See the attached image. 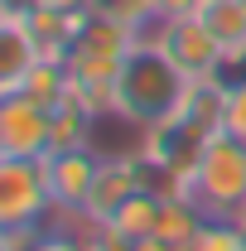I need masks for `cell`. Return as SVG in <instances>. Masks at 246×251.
<instances>
[{
	"label": "cell",
	"mask_w": 246,
	"mask_h": 251,
	"mask_svg": "<svg viewBox=\"0 0 246 251\" xmlns=\"http://www.w3.org/2000/svg\"><path fill=\"white\" fill-rule=\"evenodd\" d=\"M184 87H188V77L169 63V53L159 44H135L125 53L121 73H116V121L150 130L164 116H174Z\"/></svg>",
	"instance_id": "obj_1"
},
{
	"label": "cell",
	"mask_w": 246,
	"mask_h": 251,
	"mask_svg": "<svg viewBox=\"0 0 246 251\" xmlns=\"http://www.w3.org/2000/svg\"><path fill=\"white\" fill-rule=\"evenodd\" d=\"M188 193L203 203L208 218H242L246 213V140L237 135H213L198 159Z\"/></svg>",
	"instance_id": "obj_2"
},
{
	"label": "cell",
	"mask_w": 246,
	"mask_h": 251,
	"mask_svg": "<svg viewBox=\"0 0 246 251\" xmlns=\"http://www.w3.org/2000/svg\"><path fill=\"white\" fill-rule=\"evenodd\" d=\"M140 44V29H130L121 20H106L87 10V25L77 34V44L68 49V73H73V87H111L116 73H121L125 53Z\"/></svg>",
	"instance_id": "obj_3"
},
{
	"label": "cell",
	"mask_w": 246,
	"mask_h": 251,
	"mask_svg": "<svg viewBox=\"0 0 246 251\" xmlns=\"http://www.w3.org/2000/svg\"><path fill=\"white\" fill-rule=\"evenodd\" d=\"M58 218L44 159H0V227H44Z\"/></svg>",
	"instance_id": "obj_4"
},
{
	"label": "cell",
	"mask_w": 246,
	"mask_h": 251,
	"mask_svg": "<svg viewBox=\"0 0 246 251\" xmlns=\"http://www.w3.org/2000/svg\"><path fill=\"white\" fill-rule=\"evenodd\" d=\"M208 140H213V135H208L198 121H188V116L174 111V116H164L159 126L140 130L135 145H140V150H145V155H150L154 164H159V169H164V174L188 193V179H193L198 159H203V150H208Z\"/></svg>",
	"instance_id": "obj_5"
},
{
	"label": "cell",
	"mask_w": 246,
	"mask_h": 251,
	"mask_svg": "<svg viewBox=\"0 0 246 251\" xmlns=\"http://www.w3.org/2000/svg\"><path fill=\"white\" fill-rule=\"evenodd\" d=\"M53 111L25 92L0 97V159H49Z\"/></svg>",
	"instance_id": "obj_6"
},
{
	"label": "cell",
	"mask_w": 246,
	"mask_h": 251,
	"mask_svg": "<svg viewBox=\"0 0 246 251\" xmlns=\"http://www.w3.org/2000/svg\"><path fill=\"white\" fill-rule=\"evenodd\" d=\"M154 44L169 53V63L184 77H217V73H227V49H222V39L198 15H188V20H159Z\"/></svg>",
	"instance_id": "obj_7"
},
{
	"label": "cell",
	"mask_w": 246,
	"mask_h": 251,
	"mask_svg": "<svg viewBox=\"0 0 246 251\" xmlns=\"http://www.w3.org/2000/svg\"><path fill=\"white\" fill-rule=\"evenodd\" d=\"M135 193H145L140 188V174H135V145L130 150H116V155H101L97 184L87 193V203H82V222L87 227H106Z\"/></svg>",
	"instance_id": "obj_8"
},
{
	"label": "cell",
	"mask_w": 246,
	"mask_h": 251,
	"mask_svg": "<svg viewBox=\"0 0 246 251\" xmlns=\"http://www.w3.org/2000/svg\"><path fill=\"white\" fill-rule=\"evenodd\" d=\"M49 169V188H53V203H58L63 218L82 222V203L97 184V169H101V150L97 145H82V150H53L44 159Z\"/></svg>",
	"instance_id": "obj_9"
},
{
	"label": "cell",
	"mask_w": 246,
	"mask_h": 251,
	"mask_svg": "<svg viewBox=\"0 0 246 251\" xmlns=\"http://www.w3.org/2000/svg\"><path fill=\"white\" fill-rule=\"evenodd\" d=\"M20 25L29 29L39 58H58V63H63V58H68V49L77 44L82 25H87V10H53V5H34Z\"/></svg>",
	"instance_id": "obj_10"
},
{
	"label": "cell",
	"mask_w": 246,
	"mask_h": 251,
	"mask_svg": "<svg viewBox=\"0 0 246 251\" xmlns=\"http://www.w3.org/2000/svg\"><path fill=\"white\" fill-rule=\"evenodd\" d=\"M34 63H39V49H34L29 29L20 20H0V97L20 92Z\"/></svg>",
	"instance_id": "obj_11"
},
{
	"label": "cell",
	"mask_w": 246,
	"mask_h": 251,
	"mask_svg": "<svg viewBox=\"0 0 246 251\" xmlns=\"http://www.w3.org/2000/svg\"><path fill=\"white\" fill-rule=\"evenodd\" d=\"M203 203L193 193H164L159 198V218H154V237H164L169 247H193V237L203 232Z\"/></svg>",
	"instance_id": "obj_12"
},
{
	"label": "cell",
	"mask_w": 246,
	"mask_h": 251,
	"mask_svg": "<svg viewBox=\"0 0 246 251\" xmlns=\"http://www.w3.org/2000/svg\"><path fill=\"white\" fill-rule=\"evenodd\" d=\"M198 20L222 39L227 63L237 58V53H246V0H203Z\"/></svg>",
	"instance_id": "obj_13"
},
{
	"label": "cell",
	"mask_w": 246,
	"mask_h": 251,
	"mask_svg": "<svg viewBox=\"0 0 246 251\" xmlns=\"http://www.w3.org/2000/svg\"><path fill=\"white\" fill-rule=\"evenodd\" d=\"M154 218H159V198H154V193H135V198H130V203H125L106 227H116L121 237L140 242V237H154Z\"/></svg>",
	"instance_id": "obj_14"
},
{
	"label": "cell",
	"mask_w": 246,
	"mask_h": 251,
	"mask_svg": "<svg viewBox=\"0 0 246 251\" xmlns=\"http://www.w3.org/2000/svg\"><path fill=\"white\" fill-rule=\"evenodd\" d=\"M193 251H246L242 218H208L203 232L193 237Z\"/></svg>",
	"instance_id": "obj_15"
},
{
	"label": "cell",
	"mask_w": 246,
	"mask_h": 251,
	"mask_svg": "<svg viewBox=\"0 0 246 251\" xmlns=\"http://www.w3.org/2000/svg\"><path fill=\"white\" fill-rule=\"evenodd\" d=\"M222 130L246 140V77H227V121H222Z\"/></svg>",
	"instance_id": "obj_16"
},
{
	"label": "cell",
	"mask_w": 246,
	"mask_h": 251,
	"mask_svg": "<svg viewBox=\"0 0 246 251\" xmlns=\"http://www.w3.org/2000/svg\"><path fill=\"white\" fill-rule=\"evenodd\" d=\"M87 251H135V242L116 227H87Z\"/></svg>",
	"instance_id": "obj_17"
},
{
	"label": "cell",
	"mask_w": 246,
	"mask_h": 251,
	"mask_svg": "<svg viewBox=\"0 0 246 251\" xmlns=\"http://www.w3.org/2000/svg\"><path fill=\"white\" fill-rule=\"evenodd\" d=\"M198 10H203V0H154V15L159 20H188Z\"/></svg>",
	"instance_id": "obj_18"
},
{
	"label": "cell",
	"mask_w": 246,
	"mask_h": 251,
	"mask_svg": "<svg viewBox=\"0 0 246 251\" xmlns=\"http://www.w3.org/2000/svg\"><path fill=\"white\" fill-rule=\"evenodd\" d=\"M39 0H0V20H25Z\"/></svg>",
	"instance_id": "obj_19"
},
{
	"label": "cell",
	"mask_w": 246,
	"mask_h": 251,
	"mask_svg": "<svg viewBox=\"0 0 246 251\" xmlns=\"http://www.w3.org/2000/svg\"><path fill=\"white\" fill-rule=\"evenodd\" d=\"M135 251H174V247H169L164 237H140V242H135Z\"/></svg>",
	"instance_id": "obj_20"
},
{
	"label": "cell",
	"mask_w": 246,
	"mask_h": 251,
	"mask_svg": "<svg viewBox=\"0 0 246 251\" xmlns=\"http://www.w3.org/2000/svg\"><path fill=\"white\" fill-rule=\"evenodd\" d=\"M39 5H53V10H92V0H39Z\"/></svg>",
	"instance_id": "obj_21"
},
{
	"label": "cell",
	"mask_w": 246,
	"mask_h": 251,
	"mask_svg": "<svg viewBox=\"0 0 246 251\" xmlns=\"http://www.w3.org/2000/svg\"><path fill=\"white\" fill-rule=\"evenodd\" d=\"M174 251H193V247H174Z\"/></svg>",
	"instance_id": "obj_22"
}]
</instances>
